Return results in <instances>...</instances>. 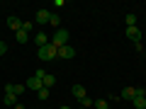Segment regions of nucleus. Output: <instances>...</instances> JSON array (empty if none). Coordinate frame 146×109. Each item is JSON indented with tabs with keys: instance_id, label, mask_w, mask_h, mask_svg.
<instances>
[{
	"instance_id": "nucleus-1",
	"label": "nucleus",
	"mask_w": 146,
	"mask_h": 109,
	"mask_svg": "<svg viewBox=\"0 0 146 109\" xmlns=\"http://www.w3.org/2000/svg\"><path fill=\"white\" fill-rule=\"evenodd\" d=\"M36 56H39V61H54V58L58 56V49L54 46L51 41H49L46 46H42L39 51H36Z\"/></svg>"
},
{
	"instance_id": "nucleus-2",
	"label": "nucleus",
	"mask_w": 146,
	"mask_h": 109,
	"mask_svg": "<svg viewBox=\"0 0 146 109\" xmlns=\"http://www.w3.org/2000/svg\"><path fill=\"white\" fill-rule=\"evenodd\" d=\"M51 44L56 49L66 46V44H68V29H56V32H54V36H51Z\"/></svg>"
},
{
	"instance_id": "nucleus-3",
	"label": "nucleus",
	"mask_w": 146,
	"mask_h": 109,
	"mask_svg": "<svg viewBox=\"0 0 146 109\" xmlns=\"http://www.w3.org/2000/svg\"><path fill=\"white\" fill-rule=\"evenodd\" d=\"M127 39L139 46V44H141V29H139V27H127Z\"/></svg>"
},
{
	"instance_id": "nucleus-4",
	"label": "nucleus",
	"mask_w": 146,
	"mask_h": 109,
	"mask_svg": "<svg viewBox=\"0 0 146 109\" xmlns=\"http://www.w3.org/2000/svg\"><path fill=\"white\" fill-rule=\"evenodd\" d=\"M73 56H76V49H73L71 44H66V46L58 49V58H66V61H71Z\"/></svg>"
},
{
	"instance_id": "nucleus-5",
	"label": "nucleus",
	"mask_w": 146,
	"mask_h": 109,
	"mask_svg": "<svg viewBox=\"0 0 146 109\" xmlns=\"http://www.w3.org/2000/svg\"><path fill=\"white\" fill-rule=\"evenodd\" d=\"M32 41H34V46H36V49H42V46H46V44L51 41V39H49V36L44 34V32H36V34H34V39H32Z\"/></svg>"
},
{
	"instance_id": "nucleus-6",
	"label": "nucleus",
	"mask_w": 146,
	"mask_h": 109,
	"mask_svg": "<svg viewBox=\"0 0 146 109\" xmlns=\"http://www.w3.org/2000/svg\"><path fill=\"white\" fill-rule=\"evenodd\" d=\"M25 85H27V90H32V92H39V90L44 87V83H42V80H39V78H34V75H32V78L27 80Z\"/></svg>"
},
{
	"instance_id": "nucleus-7",
	"label": "nucleus",
	"mask_w": 146,
	"mask_h": 109,
	"mask_svg": "<svg viewBox=\"0 0 146 109\" xmlns=\"http://www.w3.org/2000/svg\"><path fill=\"white\" fill-rule=\"evenodd\" d=\"M7 27H10L12 32H20L22 29V20L17 15H10V17H7Z\"/></svg>"
},
{
	"instance_id": "nucleus-8",
	"label": "nucleus",
	"mask_w": 146,
	"mask_h": 109,
	"mask_svg": "<svg viewBox=\"0 0 146 109\" xmlns=\"http://www.w3.org/2000/svg\"><path fill=\"white\" fill-rule=\"evenodd\" d=\"M73 97L78 99V102H83V99L88 97V92H85V87H83V85H73Z\"/></svg>"
},
{
	"instance_id": "nucleus-9",
	"label": "nucleus",
	"mask_w": 146,
	"mask_h": 109,
	"mask_svg": "<svg viewBox=\"0 0 146 109\" xmlns=\"http://www.w3.org/2000/svg\"><path fill=\"white\" fill-rule=\"evenodd\" d=\"M49 17H51L49 10H39L36 12V24H49Z\"/></svg>"
},
{
	"instance_id": "nucleus-10",
	"label": "nucleus",
	"mask_w": 146,
	"mask_h": 109,
	"mask_svg": "<svg viewBox=\"0 0 146 109\" xmlns=\"http://www.w3.org/2000/svg\"><path fill=\"white\" fill-rule=\"evenodd\" d=\"M119 97H122V99H129V102H131V99L136 97V87H131V85H129V87H124Z\"/></svg>"
},
{
	"instance_id": "nucleus-11",
	"label": "nucleus",
	"mask_w": 146,
	"mask_h": 109,
	"mask_svg": "<svg viewBox=\"0 0 146 109\" xmlns=\"http://www.w3.org/2000/svg\"><path fill=\"white\" fill-rule=\"evenodd\" d=\"M131 104H134V109H146V97L144 95H136V97L131 99Z\"/></svg>"
},
{
	"instance_id": "nucleus-12",
	"label": "nucleus",
	"mask_w": 146,
	"mask_h": 109,
	"mask_svg": "<svg viewBox=\"0 0 146 109\" xmlns=\"http://www.w3.org/2000/svg\"><path fill=\"white\" fill-rule=\"evenodd\" d=\"M15 39H17V44H27L29 41V34H27V32H15Z\"/></svg>"
},
{
	"instance_id": "nucleus-13",
	"label": "nucleus",
	"mask_w": 146,
	"mask_h": 109,
	"mask_svg": "<svg viewBox=\"0 0 146 109\" xmlns=\"http://www.w3.org/2000/svg\"><path fill=\"white\" fill-rule=\"evenodd\" d=\"M54 85H56V78H54L51 73H46V75H44V87H49V90H51Z\"/></svg>"
},
{
	"instance_id": "nucleus-14",
	"label": "nucleus",
	"mask_w": 146,
	"mask_h": 109,
	"mask_svg": "<svg viewBox=\"0 0 146 109\" xmlns=\"http://www.w3.org/2000/svg\"><path fill=\"white\" fill-rule=\"evenodd\" d=\"M3 104H7V107H15V104H17V97H15V95H5V97H3Z\"/></svg>"
},
{
	"instance_id": "nucleus-15",
	"label": "nucleus",
	"mask_w": 146,
	"mask_h": 109,
	"mask_svg": "<svg viewBox=\"0 0 146 109\" xmlns=\"http://www.w3.org/2000/svg\"><path fill=\"white\" fill-rule=\"evenodd\" d=\"M49 95H51V90H49V87H42L39 92H36V97H39V99L44 102V99H49Z\"/></svg>"
},
{
	"instance_id": "nucleus-16",
	"label": "nucleus",
	"mask_w": 146,
	"mask_h": 109,
	"mask_svg": "<svg viewBox=\"0 0 146 109\" xmlns=\"http://www.w3.org/2000/svg\"><path fill=\"white\" fill-rule=\"evenodd\" d=\"M107 107H110L107 99H95V104H93V109H107Z\"/></svg>"
},
{
	"instance_id": "nucleus-17",
	"label": "nucleus",
	"mask_w": 146,
	"mask_h": 109,
	"mask_svg": "<svg viewBox=\"0 0 146 109\" xmlns=\"http://www.w3.org/2000/svg\"><path fill=\"white\" fill-rule=\"evenodd\" d=\"M124 22H127V27H136V15H134V12H129V15L124 17Z\"/></svg>"
},
{
	"instance_id": "nucleus-18",
	"label": "nucleus",
	"mask_w": 146,
	"mask_h": 109,
	"mask_svg": "<svg viewBox=\"0 0 146 109\" xmlns=\"http://www.w3.org/2000/svg\"><path fill=\"white\" fill-rule=\"evenodd\" d=\"M58 24H61V17L51 12V17H49V27H58Z\"/></svg>"
},
{
	"instance_id": "nucleus-19",
	"label": "nucleus",
	"mask_w": 146,
	"mask_h": 109,
	"mask_svg": "<svg viewBox=\"0 0 146 109\" xmlns=\"http://www.w3.org/2000/svg\"><path fill=\"white\" fill-rule=\"evenodd\" d=\"M22 32L32 34V32H34V22H22Z\"/></svg>"
},
{
	"instance_id": "nucleus-20",
	"label": "nucleus",
	"mask_w": 146,
	"mask_h": 109,
	"mask_svg": "<svg viewBox=\"0 0 146 109\" xmlns=\"http://www.w3.org/2000/svg\"><path fill=\"white\" fill-rule=\"evenodd\" d=\"M93 104H95L93 99H90V97H85L83 102H80V107H85V109H93Z\"/></svg>"
},
{
	"instance_id": "nucleus-21",
	"label": "nucleus",
	"mask_w": 146,
	"mask_h": 109,
	"mask_svg": "<svg viewBox=\"0 0 146 109\" xmlns=\"http://www.w3.org/2000/svg\"><path fill=\"white\" fill-rule=\"evenodd\" d=\"M25 90H27V85H15V95H17V97H20Z\"/></svg>"
},
{
	"instance_id": "nucleus-22",
	"label": "nucleus",
	"mask_w": 146,
	"mask_h": 109,
	"mask_svg": "<svg viewBox=\"0 0 146 109\" xmlns=\"http://www.w3.org/2000/svg\"><path fill=\"white\" fill-rule=\"evenodd\" d=\"M7 49H10V46H7L5 41H0V56H5V53H7Z\"/></svg>"
},
{
	"instance_id": "nucleus-23",
	"label": "nucleus",
	"mask_w": 146,
	"mask_h": 109,
	"mask_svg": "<svg viewBox=\"0 0 146 109\" xmlns=\"http://www.w3.org/2000/svg\"><path fill=\"white\" fill-rule=\"evenodd\" d=\"M5 95H15V85H5ZM17 97V95H15Z\"/></svg>"
},
{
	"instance_id": "nucleus-24",
	"label": "nucleus",
	"mask_w": 146,
	"mask_h": 109,
	"mask_svg": "<svg viewBox=\"0 0 146 109\" xmlns=\"http://www.w3.org/2000/svg\"><path fill=\"white\" fill-rule=\"evenodd\" d=\"M15 109H25V104H15Z\"/></svg>"
},
{
	"instance_id": "nucleus-25",
	"label": "nucleus",
	"mask_w": 146,
	"mask_h": 109,
	"mask_svg": "<svg viewBox=\"0 0 146 109\" xmlns=\"http://www.w3.org/2000/svg\"><path fill=\"white\" fill-rule=\"evenodd\" d=\"M58 109H71V107H66V104H63V107H58Z\"/></svg>"
},
{
	"instance_id": "nucleus-26",
	"label": "nucleus",
	"mask_w": 146,
	"mask_h": 109,
	"mask_svg": "<svg viewBox=\"0 0 146 109\" xmlns=\"http://www.w3.org/2000/svg\"><path fill=\"white\" fill-rule=\"evenodd\" d=\"M78 109H85V107H78Z\"/></svg>"
}]
</instances>
